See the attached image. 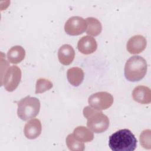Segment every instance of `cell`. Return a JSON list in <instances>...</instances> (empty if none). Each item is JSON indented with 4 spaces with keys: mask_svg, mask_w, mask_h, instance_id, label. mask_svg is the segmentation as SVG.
I'll list each match as a JSON object with an SVG mask.
<instances>
[{
    "mask_svg": "<svg viewBox=\"0 0 151 151\" xmlns=\"http://www.w3.org/2000/svg\"><path fill=\"white\" fill-rule=\"evenodd\" d=\"M109 146L113 151H133L137 146V139L130 130L121 129L110 136Z\"/></svg>",
    "mask_w": 151,
    "mask_h": 151,
    "instance_id": "6da1fadb",
    "label": "cell"
},
{
    "mask_svg": "<svg viewBox=\"0 0 151 151\" xmlns=\"http://www.w3.org/2000/svg\"><path fill=\"white\" fill-rule=\"evenodd\" d=\"M83 115L87 120V127L93 132L103 133L109 128V119L100 110L87 106L83 109Z\"/></svg>",
    "mask_w": 151,
    "mask_h": 151,
    "instance_id": "7a4b0ae2",
    "label": "cell"
},
{
    "mask_svg": "<svg viewBox=\"0 0 151 151\" xmlns=\"http://www.w3.org/2000/svg\"><path fill=\"white\" fill-rule=\"evenodd\" d=\"M147 69L146 61L141 56L134 55L129 58L126 63L124 76L130 81H138L145 76Z\"/></svg>",
    "mask_w": 151,
    "mask_h": 151,
    "instance_id": "3957f363",
    "label": "cell"
},
{
    "mask_svg": "<svg viewBox=\"0 0 151 151\" xmlns=\"http://www.w3.org/2000/svg\"><path fill=\"white\" fill-rule=\"evenodd\" d=\"M17 105L18 116L24 121L35 117L40 109V100L29 96L22 99L18 102Z\"/></svg>",
    "mask_w": 151,
    "mask_h": 151,
    "instance_id": "277c9868",
    "label": "cell"
},
{
    "mask_svg": "<svg viewBox=\"0 0 151 151\" xmlns=\"http://www.w3.org/2000/svg\"><path fill=\"white\" fill-rule=\"evenodd\" d=\"M21 79V69L16 65H12L5 71V74L2 76L1 85L6 91L11 92L17 88Z\"/></svg>",
    "mask_w": 151,
    "mask_h": 151,
    "instance_id": "5b68a950",
    "label": "cell"
},
{
    "mask_svg": "<svg viewBox=\"0 0 151 151\" xmlns=\"http://www.w3.org/2000/svg\"><path fill=\"white\" fill-rule=\"evenodd\" d=\"M113 97L106 91H100L91 95L88 102L91 107L99 110H106L109 108L113 103Z\"/></svg>",
    "mask_w": 151,
    "mask_h": 151,
    "instance_id": "8992f818",
    "label": "cell"
},
{
    "mask_svg": "<svg viewBox=\"0 0 151 151\" xmlns=\"http://www.w3.org/2000/svg\"><path fill=\"white\" fill-rule=\"evenodd\" d=\"M86 21L82 17L74 16L70 18L65 22L64 30L65 32L72 36L83 34L87 29Z\"/></svg>",
    "mask_w": 151,
    "mask_h": 151,
    "instance_id": "52a82bcc",
    "label": "cell"
},
{
    "mask_svg": "<svg viewBox=\"0 0 151 151\" xmlns=\"http://www.w3.org/2000/svg\"><path fill=\"white\" fill-rule=\"evenodd\" d=\"M146 45L147 41L145 37L142 35H136L128 40L126 47L129 53L137 54L145 50Z\"/></svg>",
    "mask_w": 151,
    "mask_h": 151,
    "instance_id": "ba28073f",
    "label": "cell"
},
{
    "mask_svg": "<svg viewBox=\"0 0 151 151\" xmlns=\"http://www.w3.org/2000/svg\"><path fill=\"white\" fill-rule=\"evenodd\" d=\"M97 48V44L94 38L86 35L81 37L77 44L78 51L83 54L88 55L93 53Z\"/></svg>",
    "mask_w": 151,
    "mask_h": 151,
    "instance_id": "9c48e42d",
    "label": "cell"
},
{
    "mask_svg": "<svg viewBox=\"0 0 151 151\" xmlns=\"http://www.w3.org/2000/svg\"><path fill=\"white\" fill-rule=\"evenodd\" d=\"M42 126L38 119H32L29 120L25 125L24 132L25 137L29 139H34L41 133Z\"/></svg>",
    "mask_w": 151,
    "mask_h": 151,
    "instance_id": "30bf717a",
    "label": "cell"
},
{
    "mask_svg": "<svg viewBox=\"0 0 151 151\" xmlns=\"http://www.w3.org/2000/svg\"><path fill=\"white\" fill-rule=\"evenodd\" d=\"M132 97L137 103L143 104H149L151 102L150 89L145 86H138L133 89Z\"/></svg>",
    "mask_w": 151,
    "mask_h": 151,
    "instance_id": "8fae6325",
    "label": "cell"
},
{
    "mask_svg": "<svg viewBox=\"0 0 151 151\" xmlns=\"http://www.w3.org/2000/svg\"><path fill=\"white\" fill-rule=\"evenodd\" d=\"M75 57L73 48L68 44L63 45L58 51V58L60 63L64 65H70Z\"/></svg>",
    "mask_w": 151,
    "mask_h": 151,
    "instance_id": "7c38bea8",
    "label": "cell"
},
{
    "mask_svg": "<svg viewBox=\"0 0 151 151\" xmlns=\"http://www.w3.org/2000/svg\"><path fill=\"white\" fill-rule=\"evenodd\" d=\"M25 51L20 45H15L11 47L7 52V58L11 64H18L25 58Z\"/></svg>",
    "mask_w": 151,
    "mask_h": 151,
    "instance_id": "4fadbf2b",
    "label": "cell"
},
{
    "mask_svg": "<svg viewBox=\"0 0 151 151\" xmlns=\"http://www.w3.org/2000/svg\"><path fill=\"white\" fill-rule=\"evenodd\" d=\"M84 77V71L79 67H74L67 70V77L68 81L73 86H78L83 82Z\"/></svg>",
    "mask_w": 151,
    "mask_h": 151,
    "instance_id": "5bb4252c",
    "label": "cell"
},
{
    "mask_svg": "<svg viewBox=\"0 0 151 151\" xmlns=\"http://www.w3.org/2000/svg\"><path fill=\"white\" fill-rule=\"evenodd\" d=\"M74 137L81 142H90L94 139L93 133L84 126H78L73 132Z\"/></svg>",
    "mask_w": 151,
    "mask_h": 151,
    "instance_id": "9a60e30c",
    "label": "cell"
},
{
    "mask_svg": "<svg viewBox=\"0 0 151 151\" xmlns=\"http://www.w3.org/2000/svg\"><path fill=\"white\" fill-rule=\"evenodd\" d=\"M86 21L87 24L86 29V32L87 34L96 37L101 33L102 25L101 22L97 19L93 17H88L86 18Z\"/></svg>",
    "mask_w": 151,
    "mask_h": 151,
    "instance_id": "2e32d148",
    "label": "cell"
},
{
    "mask_svg": "<svg viewBox=\"0 0 151 151\" xmlns=\"http://www.w3.org/2000/svg\"><path fill=\"white\" fill-rule=\"evenodd\" d=\"M66 144L70 150L83 151L85 149L84 143L77 140L73 136V134H69L67 136Z\"/></svg>",
    "mask_w": 151,
    "mask_h": 151,
    "instance_id": "e0dca14e",
    "label": "cell"
},
{
    "mask_svg": "<svg viewBox=\"0 0 151 151\" xmlns=\"http://www.w3.org/2000/svg\"><path fill=\"white\" fill-rule=\"evenodd\" d=\"M52 87V82L45 78H40L37 80L35 85V94L42 93Z\"/></svg>",
    "mask_w": 151,
    "mask_h": 151,
    "instance_id": "ac0fdd59",
    "label": "cell"
},
{
    "mask_svg": "<svg viewBox=\"0 0 151 151\" xmlns=\"http://www.w3.org/2000/svg\"><path fill=\"white\" fill-rule=\"evenodd\" d=\"M139 140L142 146H143L145 149H150V130L146 129L143 130L140 135Z\"/></svg>",
    "mask_w": 151,
    "mask_h": 151,
    "instance_id": "d6986e66",
    "label": "cell"
}]
</instances>
